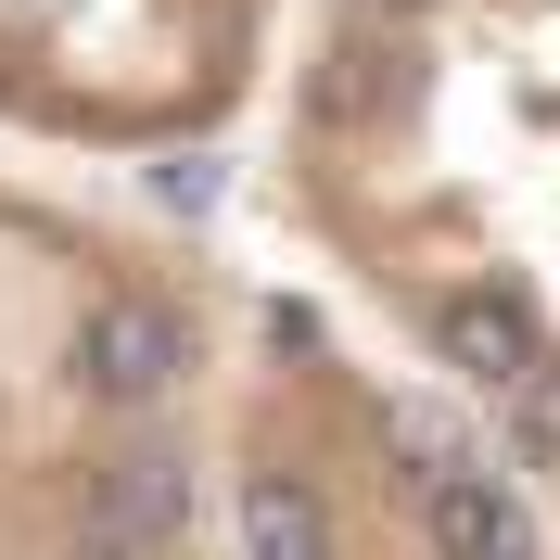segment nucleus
Here are the masks:
<instances>
[{
  "label": "nucleus",
  "mask_w": 560,
  "mask_h": 560,
  "mask_svg": "<svg viewBox=\"0 0 560 560\" xmlns=\"http://www.w3.org/2000/svg\"><path fill=\"white\" fill-rule=\"evenodd\" d=\"M280 217L560 548V0H318L280 77Z\"/></svg>",
  "instance_id": "1"
},
{
  "label": "nucleus",
  "mask_w": 560,
  "mask_h": 560,
  "mask_svg": "<svg viewBox=\"0 0 560 560\" xmlns=\"http://www.w3.org/2000/svg\"><path fill=\"white\" fill-rule=\"evenodd\" d=\"M13 560H230V535H217V485H178L128 523H90L65 548H13Z\"/></svg>",
  "instance_id": "2"
}]
</instances>
